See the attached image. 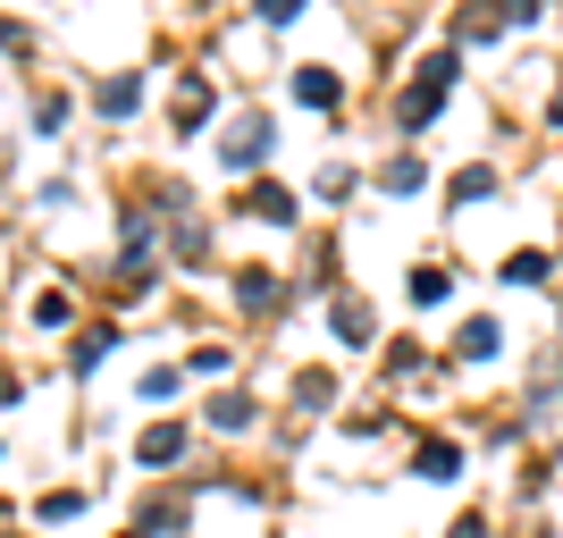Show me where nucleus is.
<instances>
[{"label": "nucleus", "instance_id": "3", "mask_svg": "<svg viewBox=\"0 0 563 538\" xmlns=\"http://www.w3.org/2000/svg\"><path fill=\"white\" fill-rule=\"evenodd\" d=\"M261 152H269V135H261V127H244V135H228V168H253Z\"/></svg>", "mask_w": 563, "mask_h": 538}, {"label": "nucleus", "instance_id": "5", "mask_svg": "<svg viewBox=\"0 0 563 538\" xmlns=\"http://www.w3.org/2000/svg\"><path fill=\"white\" fill-rule=\"evenodd\" d=\"M421 471H429V480H454V471H463V446H429Z\"/></svg>", "mask_w": 563, "mask_h": 538}, {"label": "nucleus", "instance_id": "1", "mask_svg": "<svg viewBox=\"0 0 563 538\" xmlns=\"http://www.w3.org/2000/svg\"><path fill=\"white\" fill-rule=\"evenodd\" d=\"M446 94H454V51H438V59H421V85L404 94V127H421Z\"/></svg>", "mask_w": 563, "mask_h": 538}, {"label": "nucleus", "instance_id": "11", "mask_svg": "<svg viewBox=\"0 0 563 538\" xmlns=\"http://www.w3.org/2000/svg\"><path fill=\"white\" fill-rule=\"evenodd\" d=\"M253 211H261V219H295V202H286L278 186H253Z\"/></svg>", "mask_w": 563, "mask_h": 538}, {"label": "nucleus", "instance_id": "7", "mask_svg": "<svg viewBox=\"0 0 563 538\" xmlns=\"http://www.w3.org/2000/svg\"><path fill=\"white\" fill-rule=\"evenodd\" d=\"M505 278H514V286H539L547 278V253H514V261H505Z\"/></svg>", "mask_w": 563, "mask_h": 538}, {"label": "nucleus", "instance_id": "8", "mask_svg": "<svg viewBox=\"0 0 563 538\" xmlns=\"http://www.w3.org/2000/svg\"><path fill=\"white\" fill-rule=\"evenodd\" d=\"M412 304H446V270H412Z\"/></svg>", "mask_w": 563, "mask_h": 538}, {"label": "nucleus", "instance_id": "9", "mask_svg": "<svg viewBox=\"0 0 563 538\" xmlns=\"http://www.w3.org/2000/svg\"><path fill=\"white\" fill-rule=\"evenodd\" d=\"M479 194H496V177L488 168H463V177H454V202H479Z\"/></svg>", "mask_w": 563, "mask_h": 538}, {"label": "nucleus", "instance_id": "2", "mask_svg": "<svg viewBox=\"0 0 563 538\" xmlns=\"http://www.w3.org/2000/svg\"><path fill=\"white\" fill-rule=\"evenodd\" d=\"M295 101H303V110H329V101H336V76L329 68H295Z\"/></svg>", "mask_w": 563, "mask_h": 538}, {"label": "nucleus", "instance_id": "4", "mask_svg": "<svg viewBox=\"0 0 563 538\" xmlns=\"http://www.w3.org/2000/svg\"><path fill=\"white\" fill-rule=\"evenodd\" d=\"M177 446H186L177 429H143V446H135V454H143V463H177Z\"/></svg>", "mask_w": 563, "mask_h": 538}, {"label": "nucleus", "instance_id": "10", "mask_svg": "<svg viewBox=\"0 0 563 538\" xmlns=\"http://www.w3.org/2000/svg\"><path fill=\"white\" fill-rule=\"evenodd\" d=\"M463 353H471V362H488V353H496V328L471 320V328H463Z\"/></svg>", "mask_w": 563, "mask_h": 538}, {"label": "nucleus", "instance_id": "12", "mask_svg": "<svg viewBox=\"0 0 563 538\" xmlns=\"http://www.w3.org/2000/svg\"><path fill=\"white\" fill-rule=\"evenodd\" d=\"M295 9H303V0H261V18H295Z\"/></svg>", "mask_w": 563, "mask_h": 538}, {"label": "nucleus", "instance_id": "6", "mask_svg": "<svg viewBox=\"0 0 563 538\" xmlns=\"http://www.w3.org/2000/svg\"><path fill=\"white\" fill-rule=\"evenodd\" d=\"M336 328H345V345H371V311L362 304H336Z\"/></svg>", "mask_w": 563, "mask_h": 538}]
</instances>
